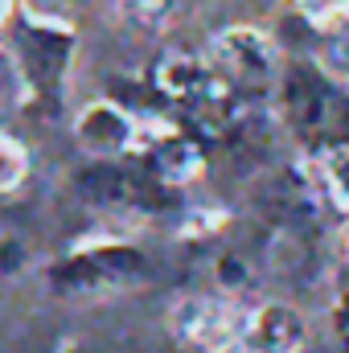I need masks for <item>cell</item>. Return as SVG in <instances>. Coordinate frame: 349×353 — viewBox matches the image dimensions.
I'll list each match as a JSON object with an SVG mask.
<instances>
[{
	"instance_id": "6da1fadb",
	"label": "cell",
	"mask_w": 349,
	"mask_h": 353,
	"mask_svg": "<svg viewBox=\"0 0 349 353\" xmlns=\"http://www.w3.org/2000/svg\"><path fill=\"white\" fill-rule=\"evenodd\" d=\"M279 107L292 136L312 152L325 157L349 144V90L333 83L321 66L296 62L279 74Z\"/></svg>"
},
{
	"instance_id": "7a4b0ae2",
	"label": "cell",
	"mask_w": 349,
	"mask_h": 353,
	"mask_svg": "<svg viewBox=\"0 0 349 353\" xmlns=\"http://www.w3.org/2000/svg\"><path fill=\"white\" fill-rule=\"evenodd\" d=\"M173 329L185 345L201 353H239L247 312L222 296H189L185 304H177Z\"/></svg>"
},
{
	"instance_id": "3957f363",
	"label": "cell",
	"mask_w": 349,
	"mask_h": 353,
	"mask_svg": "<svg viewBox=\"0 0 349 353\" xmlns=\"http://www.w3.org/2000/svg\"><path fill=\"white\" fill-rule=\"evenodd\" d=\"M144 275V259L136 247L107 243V247H87L74 251L66 263L58 267V279L66 283L62 292H115L132 279Z\"/></svg>"
},
{
	"instance_id": "277c9868",
	"label": "cell",
	"mask_w": 349,
	"mask_h": 353,
	"mask_svg": "<svg viewBox=\"0 0 349 353\" xmlns=\"http://www.w3.org/2000/svg\"><path fill=\"white\" fill-rule=\"evenodd\" d=\"M17 62L25 83L37 94H58L66 66H70V37L54 25V21H29L17 33Z\"/></svg>"
},
{
	"instance_id": "5b68a950",
	"label": "cell",
	"mask_w": 349,
	"mask_h": 353,
	"mask_svg": "<svg viewBox=\"0 0 349 353\" xmlns=\"http://www.w3.org/2000/svg\"><path fill=\"white\" fill-rule=\"evenodd\" d=\"M214 70L226 79V87H251L259 90L275 79V50L255 29H230L218 41V62Z\"/></svg>"
},
{
	"instance_id": "8992f818",
	"label": "cell",
	"mask_w": 349,
	"mask_h": 353,
	"mask_svg": "<svg viewBox=\"0 0 349 353\" xmlns=\"http://www.w3.org/2000/svg\"><path fill=\"white\" fill-rule=\"evenodd\" d=\"M304 341H308V321L300 316V308L275 300V304H259L255 312H247L239 353H300Z\"/></svg>"
},
{
	"instance_id": "52a82bcc",
	"label": "cell",
	"mask_w": 349,
	"mask_h": 353,
	"mask_svg": "<svg viewBox=\"0 0 349 353\" xmlns=\"http://www.w3.org/2000/svg\"><path fill=\"white\" fill-rule=\"evenodd\" d=\"M79 144L99 161H115L136 144V123L115 103H94L79 115Z\"/></svg>"
},
{
	"instance_id": "ba28073f",
	"label": "cell",
	"mask_w": 349,
	"mask_h": 353,
	"mask_svg": "<svg viewBox=\"0 0 349 353\" xmlns=\"http://www.w3.org/2000/svg\"><path fill=\"white\" fill-rule=\"evenodd\" d=\"M29 173V157L12 136H0V193H12Z\"/></svg>"
},
{
	"instance_id": "9c48e42d",
	"label": "cell",
	"mask_w": 349,
	"mask_h": 353,
	"mask_svg": "<svg viewBox=\"0 0 349 353\" xmlns=\"http://www.w3.org/2000/svg\"><path fill=\"white\" fill-rule=\"evenodd\" d=\"M300 8H304L308 21H317V25L349 21V0H300Z\"/></svg>"
},
{
	"instance_id": "30bf717a",
	"label": "cell",
	"mask_w": 349,
	"mask_h": 353,
	"mask_svg": "<svg viewBox=\"0 0 349 353\" xmlns=\"http://www.w3.org/2000/svg\"><path fill=\"white\" fill-rule=\"evenodd\" d=\"M29 4H33V12H54L62 0H29Z\"/></svg>"
},
{
	"instance_id": "8fae6325",
	"label": "cell",
	"mask_w": 349,
	"mask_h": 353,
	"mask_svg": "<svg viewBox=\"0 0 349 353\" xmlns=\"http://www.w3.org/2000/svg\"><path fill=\"white\" fill-rule=\"evenodd\" d=\"M8 12H12V0H0V21H4Z\"/></svg>"
}]
</instances>
